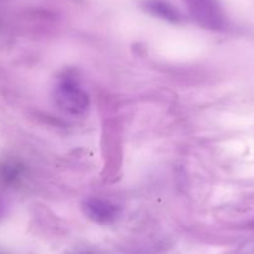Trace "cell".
Returning <instances> with one entry per match:
<instances>
[{"label": "cell", "instance_id": "6da1fadb", "mask_svg": "<svg viewBox=\"0 0 254 254\" xmlns=\"http://www.w3.org/2000/svg\"><path fill=\"white\" fill-rule=\"evenodd\" d=\"M56 105L69 115L79 116L89 109V95L80 86L75 77L66 75L59 81L55 89Z\"/></svg>", "mask_w": 254, "mask_h": 254}, {"label": "cell", "instance_id": "3957f363", "mask_svg": "<svg viewBox=\"0 0 254 254\" xmlns=\"http://www.w3.org/2000/svg\"><path fill=\"white\" fill-rule=\"evenodd\" d=\"M85 216L99 224H110L119 217L120 209L116 204L101 198H87L82 203Z\"/></svg>", "mask_w": 254, "mask_h": 254}, {"label": "cell", "instance_id": "7a4b0ae2", "mask_svg": "<svg viewBox=\"0 0 254 254\" xmlns=\"http://www.w3.org/2000/svg\"><path fill=\"white\" fill-rule=\"evenodd\" d=\"M190 16L201 26L211 30L223 29L226 24L218 0H183Z\"/></svg>", "mask_w": 254, "mask_h": 254}, {"label": "cell", "instance_id": "277c9868", "mask_svg": "<svg viewBox=\"0 0 254 254\" xmlns=\"http://www.w3.org/2000/svg\"><path fill=\"white\" fill-rule=\"evenodd\" d=\"M142 5L143 9L151 15L168 21V23L178 24L183 20L180 10L176 9L167 0H145Z\"/></svg>", "mask_w": 254, "mask_h": 254}]
</instances>
